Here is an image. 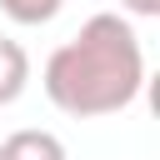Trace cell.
<instances>
[{"label": "cell", "mask_w": 160, "mask_h": 160, "mask_svg": "<svg viewBox=\"0 0 160 160\" xmlns=\"http://www.w3.org/2000/svg\"><path fill=\"white\" fill-rule=\"evenodd\" d=\"M120 10L135 15V20H155L160 15V0H120Z\"/></svg>", "instance_id": "5b68a950"}, {"label": "cell", "mask_w": 160, "mask_h": 160, "mask_svg": "<svg viewBox=\"0 0 160 160\" xmlns=\"http://www.w3.org/2000/svg\"><path fill=\"white\" fill-rule=\"evenodd\" d=\"M25 85H30V55H25L20 40L0 35V110L15 105L25 95Z\"/></svg>", "instance_id": "3957f363"}, {"label": "cell", "mask_w": 160, "mask_h": 160, "mask_svg": "<svg viewBox=\"0 0 160 160\" xmlns=\"http://www.w3.org/2000/svg\"><path fill=\"white\" fill-rule=\"evenodd\" d=\"M40 85L50 105L75 120L120 115L145 90V45L120 10H100L65 45L50 50Z\"/></svg>", "instance_id": "6da1fadb"}, {"label": "cell", "mask_w": 160, "mask_h": 160, "mask_svg": "<svg viewBox=\"0 0 160 160\" xmlns=\"http://www.w3.org/2000/svg\"><path fill=\"white\" fill-rule=\"evenodd\" d=\"M0 160H70V150H65V140L55 130L25 125V130H15V135L0 140Z\"/></svg>", "instance_id": "7a4b0ae2"}, {"label": "cell", "mask_w": 160, "mask_h": 160, "mask_svg": "<svg viewBox=\"0 0 160 160\" xmlns=\"http://www.w3.org/2000/svg\"><path fill=\"white\" fill-rule=\"evenodd\" d=\"M65 0H0V10L15 20V25H50L60 15Z\"/></svg>", "instance_id": "277c9868"}]
</instances>
